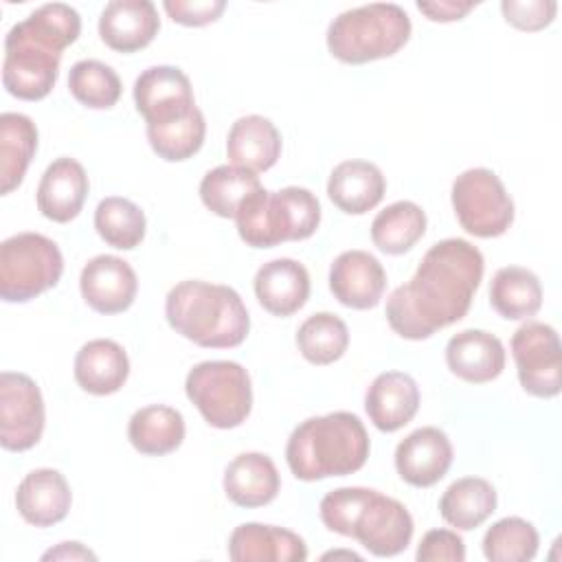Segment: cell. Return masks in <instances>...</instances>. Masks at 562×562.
I'll return each mask as SVG.
<instances>
[{
	"label": "cell",
	"mask_w": 562,
	"mask_h": 562,
	"mask_svg": "<svg viewBox=\"0 0 562 562\" xmlns=\"http://www.w3.org/2000/svg\"><path fill=\"white\" fill-rule=\"evenodd\" d=\"M70 94L90 110H108L121 99V79L116 70L99 59H81L68 72Z\"/></svg>",
	"instance_id": "cell-38"
},
{
	"label": "cell",
	"mask_w": 562,
	"mask_h": 562,
	"mask_svg": "<svg viewBox=\"0 0 562 562\" xmlns=\"http://www.w3.org/2000/svg\"><path fill=\"white\" fill-rule=\"evenodd\" d=\"M130 375L125 349L110 338L88 340L75 356V380L90 395H112Z\"/></svg>",
	"instance_id": "cell-26"
},
{
	"label": "cell",
	"mask_w": 562,
	"mask_h": 562,
	"mask_svg": "<svg viewBox=\"0 0 562 562\" xmlns=\"http://www.w3.org/2000/svg\"><path fill=\"white\" fill-rule=\"evenodd\" d=\"M94 228L108 246L119 250H132L145 239L147 220L140 206L132 200L110 195L97 204Z\"/></svg>",
	"instance_id": "cell-35"
},
{
	"label": "cell",
	"mask_w": 562,
	"mask_h": 562,
	"mask_svg": "<svg viewBox=\"0 0 562 562\" xmlns=\"http://www.w3.org/2000/svg\"><path fill=\"white\" fill-rule=\"evenodd\" d=\"M46 411L40 386L33 378L18 371L0 375V443L4 450L24 452L44 432Z\"/></svg>",
	"instance_id": "cell-12"
},
{
	"label": "cell",
	"mask_w": 562,
	"mask_h": 562,
	"mask_svg": "<svg viewBox=\"0 0 562 562\" xmlns=\"http://www.w3.org/2000/svg\"><path fill=\"white\" fill-rule=\"evenodd\" d=\"M162 7L182 26H206L224 13L226 0H165Z\"/></svg>",
	"instance_id": "cell-41"
},
{
	"label": "cell",
	"mask_w": 562,
	"mask_h": 562,
	"mask_svg": "<svg viewBox=\"0 0 562 562\" xmlns=\"http://www.w3.org/2000/svg\"><path fill=\"white\" fill-rule=\"evenodd\" d=\"M386 191V180L378 165L369 160H342L327 180V195L347 215H364L375 209Z\"/></svg>",
	"instance_id": "cell-25"
},
{
	"label": "cell",
	"mask_w": 562,
	"mask_h": 562,
	"mask_svg": "<svg viewBox=\"0 0 562 562\" xmlns=\"http://www.w3.org/2000/svg\"><path fill=\"white\" fill-rule=\"evenodd\" d=\"M160 18L149 0H112L99 18V35L116 53H136L151 44Z\"/></svg>",
	"instance_id": "cell-18"
},
{
	"label": "cell",
	"mask_w": 562,
	"mask_h": 562,
	"mask_svg": "<svg viewBox=\"0 0 562 562\" xmlns=\"http://www.w3.org/2000/svg\"><path fill=\"white\" fill-rule=\"evenodd\" d=\"M228 558L235 562H303L305 540L283 527L244 522L228 538Z\"/></svg>",
	"instance_id": "cell-23"
},
{
	"label": "cell",
	"mask_w": 562,
	"mask_h": 562,
	"mask_svg": "<svg viewBox=\"0 0 562 562\" xmlns=\"http://www.w3.org/2000/svg\"><path fill=\"white\" fill-rule=\"evenodd\" d=\"M184 417L180 411L165 404H149L138 408L127 424V439L149 457H162L180 448L184 441Z\"/></svg>",
	"instance_id": "cell-28"
},
{
	"label": "cell",
	"mask_w": 562,
	"mask_h": 562,
	"mask_svg": "<svg viewBox=\"0 0 562 562\" xmlns=\"http://www.w3.org/2000/svg\"><path fill=\"white\" fill-rule=\"evenodd\" d=\"M281 476L263 452H241L224 470V494L237 507H263L277 498Z\"/></svg>",
	"instance_id": "cell-24"
},
{
	"label": "cell",
	"mask_w": 562,
	"mask_h": 562,
	"mask_svg": "<svg viewBox=\"0 0 562 562\" xmlns=\"http://www.w3.org/2000/svg\"><path fill=\"white\" fill-rule=\"evenodd\" d=\"M237 233L250 248H272L283 241H301L321 224L318 198L303 187L257 191L235 215Z\"/></svg>",
	"instance_id": "cell-6"
},
{
	"label": "cell",
	"mask_w": 562,
	"mask_h": 562,
	"mask_svg": "<svg viewBox=\"0 0 562 562\" xmlns=\"http://www.w3.org/2000/svg\"><path fill=\"white\" fill-rule=\"evenodd\" d=\"M501 11L507 24L520 31H540L555 18L558 4L553 0H503Z\"/></svg>",
	"instance_id": "cell-39"
},
{
	"label": "cell",
	"mask_w": 562,
	"mask_h": 562,
	"mask_svg": "<svg viewBox=\"0 0 562 562\" xmlns=\"http://www.w3.org/2000/svg\"><path fill=\"white\" fill-rule=\"evenodd\" d=\"M296 347L307 362L325 367L345 356L349 347V329L340 316L316 312L299 325Z\"/></svg>",
	"instance_id": "cell-34"
},
{
	"label": "cell",
	"mask_w": 562,
	"mask_h": 562,
	"mask_svg": "<svg viewBox=\"0 0 562 562\" xmlns=\"http://www.w3.org/2000/svg\"><path fill=\"white\" fill-rule=\"evenodd\" d=\"M446 364L463 382H492L505 369V347L490 331L463 329L448 340Z\"/></svg>",
	"instance_id": "cell-22"
},
{
	"label": "cell",
	"mask_w": 562,
	"mask_h": 562,
	"mask_svg": "<svg viewBox=\"0 0 562 562\" xmlns=\"http://www.w3.org/2000/svg\"><path fill=\"white\" fill-rule=\"evenodd\" d=\"M187 397L204 422L228 430L241 426L252 408V384L248 371L233 360H204L184 380Z\"/></svg>",
	"instance_id": "cell-8"
},
{
	"label": "cell",
	"mask_w": 562,
	"mask_h": 562,
	"mask_svg": "<svg viewBox=\"0 0 562 562\" xmlns=\"http://www.w3.org/2000/svg\"><path fill=\"white\" fill-rule=\"evenodd\" d=\"M37 149V127L20 112L0 114V182L2 195L18 189Z\"/></svg>",
	"instance_id": "cell-31"
},
{
	"label": "cell",
	"mask_w": 562,
	"mask_h": 562,
	"mask_svg": "<svg viewBox=\"0 0 562 562\" xmlns=\"http://www.w3.org/2000/svg\"><path fill=\"white\" fill-rule=\"evenodd\" d=\"M538 544L540 536L529 520L507 516L485 531L483 555L490 562H529L536 558Z\"/></svg>",
	"instance_id": "cell-36"
},
{
	"label": "cell",
	"mask_w": 562,
	"mask_h": 562,
	"mask_svg": "<svg viewBox=\"0 0 562 562\" xmlns=\"http://www.w3.org/2000/svg\"><path fill=\"white\" fill-rule=\"evenodd\" d=\"M90 182L83 165L75 158L61 156L53 160L37 184V209L46 220L66 224L75 220L86 202Z\"/></svg>",
	"instance_id": "cell-17"
},
{
	"label": "cell",
	"mask_w": 562,
	"mask_h": 562,
	"mask_svg": "<svg viewBox=\"0 0 562 562\" xmlns=\"http://www.w3.org/2000/svg\"><path fill=\"white\" fill-rule=\"evenodd\" d=\"M259 176L237 165H220L204 173L200 182V198L204 206L217 217L235 220L241 204L261 191Z\"/></svg>",
	"instance_id": "cell-32"
},
{
	"label": "cell",
	"mask_w": 562,
	"mask_h": 562,
	"mask_svg": "<svg viewBox=\"0 0 562 562\" xmlns=\"http://www.w3.org/2000/svg\"><path fill=\"white\" fill-rule=\"evenodd\" d=\"M452 465V443L437 426H424L404 437L395 448V470L413 487L439 483Z\"/></svg>",
	"instance_id": "cell-15"
},
{
	"label": "cell",
	"mask_w": 562,
	"mask_h": 562,
	"mask_svg": "<svg viewBox=\"0 0 562 562\" xmlns=\"http://www.w3.org/2000/svg\"><path fill=\"white\" fill-rule=\"evenodd\" d=\"M415 558L419 562H463V538L452 529H430L419 540Z\"/></svg>",
	"instance_id": "cell-40"
},
{
	"label": "cell",
	"mask_w": 562,
	"mask_h": 562,
	"mask_svg": "<svg viewBox=\"0 0 562 562\" xmlns=\"http://www.w3.org/2000/svg\"><path fill=\"white\" fill-rule=\"evenodd\" d=\"M426 233V213L411 200H400L380 211L371 222V239L386 255L408 252Z\"/></svg>",
	"instance_id": "cell-33"
},
{
	"label": "cell",
	"mask_w": 562,
	"mask_h": 562,
	"mask_svg": "<svg viewBox=\"0 0 562 562\" xmlns=\"http://www.w3.org/2000/svg\"><path fill=\"white\" fill-rule=\"evenodd\" d=\"M79 33L81 18L66 2L42 4L13 24L4 37L2 83L7 92L22 101L48 97L59 77L61 53L77 42Z\"/></svg>",
	"instance_id": "cell-2"
},
{
	"label": "cell",
	"mask_w": 562,
	"mask_h": 562,
	"mask_svg": "<svg viewBox=\"0 0 562 562\" xmlns=\"http://www.w3.org/2000/svg\"><path fill=\"white\" fill-rule=\"evenodd\" d=\"M226 156L233 165L248 171H268L281 156V134L266 116H239L228 130Z\"/></svg>",
	"instance_id": "cell-27"
},
{
	"label": "cell",
	"mask_w": 562,
	"mask_h": 562,
	"mask_svg": "<svg viewBox=\"0 0 562 562\" xmlns=\"http://www.w3.org/2000/svg\"><path fill=\"white\" fill-rule=\"evenodd\" d=\"M323 525L340 536L356 538L371 555L393 558L413 538L408 509L371 487H338L323 496L318 507Z\"/></svg>",
	"instance_id": "cell-3"
},
{
	"label": "cell",
	"mask_w": 562,
	"mask_h": 562,
	"mask_svg": "<svg viewBox=\"0 0 562 562\" xmlns=\"http://www.w3.org/2000/svg\"><path fill=\"white\" fill-rule=\"evenodd\" d=\"M485 261L468 239L448 237L432 244L413 279L386 299V321L406 340H426L461 321L479 290Z\"/></svg>",
	"instance_id": "cell-1"
},
{
	"label": "cell",
	"mask_w": 562,
	"mask_h": 562,
	"mask_svg": "<svg viewBox=\"0 0 562 562\" xmlns=\"http://www.w3.org/2000/svg\"><path fill=\"white\" fill-rule=\"evenodd\" d=\"M259 305L272 316H292L310 299V272L303 263L290 257H279L263 263L252 281Z\"/></svg>",
	"instance_id": "cell-19"
},
{
	"label": "cell",
	"mask_w": 562,
	"mask_h": 562,
	"mask_svg": "<svg viewBox=\"0 0 562 562\" xmlns=\"http://www.w3.org/2000/svg\"><path fill=\"white\" fill-rule=\"evenodd\" d=\"M476 2H454V0H439V2H417V9L432 22H454L463 20Z\"/></svg>",
	"instance_id": "cell-42"
},
{
	"label": "cell",
	"mask_w": 562,
	"mask_h": 562,
	"mask_svg": "<svg viewBox=\"0 0 562 562\" xmlns=\"http://www.w3.org/2000/svg\"><path fill=\"white\" fill-rule=\"evenodd\" d=\"M165 316L176 334L206 349L239 347L250 329L241 296L231 285L200 279L180 281L169 290Z\"/></svg>",
	"instance_id": "cell-5"
},
{
	"label": "cell",
	"mask_w": 562,
	"mask_h": 562,
	"mask_svg": "<svg viewBox=\"0 0 562 562\" xmlns=\"http://www.w3.org/2000/svg\"><path fill=\"white\" fill-rule=\"evenodd\" d=\"M42 560H97V555L81 542H61L55 549H48Z\"/></svg>",
	"instance_id": "cell-43"
},
{
	"label": "cell",
	"mask_w": 562,
	"mask_h": 562,
	"mask_svg": "<svg viewBox=\"0 0 562 562\" xmlns=\"http://www.w3.org/2000/svg\"><path fill=\"white\" fill-rule=\"evenodd\" d=\"M386 272L367 250H345L329 268V290L334 299L351 310H371L382 301Z\"/></svg>",
	"instance_id": "cell-16"
},
{
	"label": "cell",
	"mask_w": 562,
	"mask_h": 562,
	"mask_svg": "<svg viewBox=\"0 0 562 562\" xmlns=\"http://www.w3.org/2000/svg\"><path fill=\"white\" fill-rule=\"evenodd\" d=\"M72 503L70 485L59 470L37 468L29 472L15 490L20 516L35 527H50L68 516Z\"/></svg>",
	"instance_id": "cell-21"
},
{
	"label": "cell",
	"mask_w": 562,
	"mask_h": 562,
	"mask_svg": "<svg viewBox=\"0 0 562 562\" xmlns=\"http://www.w3.org/2000/svg\"><path fill=\"white\" fill-rule=\"evenodd\" d=\"M490 305L507 321H525L542 307L540 279L522 266L498 268L490 281Z\"/></svg>",
	"instance_id": "cell-30"
},
{
	"label": "cell",
	"mask_w": 562,
	"mask_h": 562,
	"mask_svg": "<svg viewBox=\"0 0 562 562\" xmlns=\"http://www.w3.org/2000/svg\"><path fill=\"white\" fill-rule=\"evenodd\" d=\"M206 136V121L200 108H195L184 119L165 123V125H147V140L158 158L167 162H182L195 156Z\"/></svg>",
	"instance_id": "cell-37"
},
{
	"label": "cell",
	"mask_w": 562,
	"mask_h": 562,
	"mask_svg": "<svg viewBox=\"0 0 562 562\" xmlns=\"http://www.w3.org/2000/svg\"><path fill=\"white\" fill-rule=\"evenodd\" d=\"M83 301L99 314H121L132 307L138 279L134 268L116 255L92 257L79 277Z\"/></svg>",
	"instance_id": "cell-14"
},
{
	"label": "cell",
	"mask_w": 562,
	"mask_h": 562,
	"mask_svg": "<svg viewBox=\"0 0 562 562\" xmlns=\"http://www.w3.org/2000/svg\"><path fill=\"white\" fill-rule=\"evenodd\" d=\"M450 200L461 228L474 237H501L514 222V202L492 169L474 167L459 173Z\"/></svg>",
	"instance_id": "cell-10"
},
{
	"label": "cell",
	"mask_w": 562,
	"mask_h": 562,
	"mask_svg": "<svg viewBox=\"0 0 562 562\" xmlns=\"http://www.w3.org/2000/svg\"><path fill=\"white\" fill-rule=\"evenodd\" d=\"M411 18L393 2H371L338 13L327 29V48L342 64L395 55L411 40Z\"/></svg>",
	"instance_id": "cell-7"
},
{
	"label": "cell",
	"mask_w": 562,
	"mask_h": 562,
	"mask_svg": "<svg viewBox=\"0 0 562 562\" xmlns=\"http://www.w3.org/2000/svg\"><path fill=\"white\" fill-rule=\"evenodd\" d=\"M496 512V490L481 476H463L448 485L439 501L441 518L461 531H472Z\"/></svg>",
	"instance_id": "cell-29"
},
{
	"label": "cell",
	"mask_w": 562,
	"mask_h": 562,
	"mask_svg": "<svg viewBox=\"0 0 562 562\" xmlns=\"http://www.w3.org/2000/svg\"><path fill=\"white\" fill-rule=\"evenodd\" d=\"M371 441L364 424L349 411H336L301 422L285 446V461L299 481H323L358 472Z\"/></svg>",
	"instance_id": "cell-4"
},
{
	"label": "cell",
	"mask_w": 562,
	"mask_h": 562,
	"mask_svg": "<svg viewBox=\"0 0 562 562\" xmlns=\"http://www.w3.org/2000/svg\"><path fill=\"white\" fill-rule=\"evenodd\" d=\"M419 408V386L404 371H384L375 375L364 393V411L371 424L382 432L404 428Z\"/></svg>",
	"instance_id": "cell-20"
},
{
	"label": "cell",
	"mask_w": 562,
	"mask_h": 562,
	"mask_svg": "<svg viewBox=\"0 0 562 562\" xmlns=\"http://www.w3.org/2000/svg\"><path fill=\"white\" fill-rule=\"evenodd\" d=\"M520 386L533 397H555L562 389V347L558 331L540 321L522 323L512 336Z\"/></svg>",
	"instance_id": "cell-11"
},
{
	"label": "cell",
	"mask_w": 562,
	"mask_h": 562,
	"mask_svg": "<svg viewBox=\"0 0 562 562\" xmlns=\"http://www.w3.org/2000/svg\"><path fill=\"white\" fill-rule=\"evenodd\" d=\"M134 103L147 125H165L191 114L198 105L189 77L178 66H149L134 81Z\"/></svg>",
	"instance_id": "cell-13"
},
{
	"label": "cell",
	"mask_w": 562,
	"mask_h": 562,
	"mask_svg": "<svg viewBox=\"0 0 562 562\" xmlns=\"http://www.w3.org/2000/svg\"><path fill=\"white\" fill-rule=\"evenodd\" d=\"M64 272L59 246L40 233H18L0 246V296L26 303L57 285Z\"/></svg>",
	"instance_id": "cell-9"
}]
</instances>
